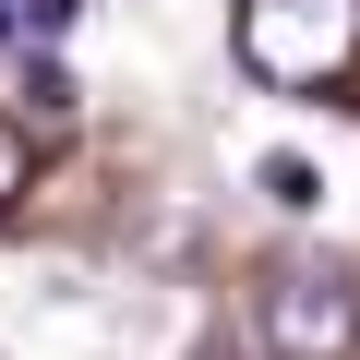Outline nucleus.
<instances>
[{
	"mask_svg": "<svg viewBox=\"0 0 360 360\" xmlns=\"http://www.w3.org/2000/svg\"><path fill=\"white\" fill-rule=\"evenodd\" d=\"M229 37H240V72H252V84L324 96V84L360 72V0H240Z\"/></svg>",
	"mask_w": 360,
	"mask_h": 360,
	"instance_id": "nucleus-1",
	"label": "nucleus"
},
{
	"mask_svg": "<svg viewBox=\"0 0 360 360\" xmlns=\"http://www.w3.org/2000/svg\"><path fill=\"white\" fill-rule=\"evenodd\" d=\"M252 324H264V360H360V288L336 264H288L252 288Z\"/></svg>",
	"mask_w": 360,
	"mask_h": 360,
	"instance_id": "nucleus-2",
	"label": "nucleus"
},
{
	"mask_svg": "<svg viewBox=\"0 0 360 360\" xmlns=\"http://www.w3.org/2000/svg\"><path fill=\"white\" fill-rule=\"evenodd\" d=\"M252 180H264V205H288V217H312V205H324V168H312V156H264Z\"/></svg>",
	"mask_w": 360,
	"mask_h": 360,
	"instance_id": "nucleus-3",
	"label": "nucleus"
},
{
	"mask_svg": "<svg viewBox=\"0 0 360 360\" xmlns=\"http://www.w3.org/2000/svg\"><path fill=\"white\" fill-rule=\"evenodd\" d=\"M25 108H37V120H72V72H60V60H25Z\"/></svg>",
	"mask_w": 360,
	"mask_h": 360,
	"instance_id": "nucleus-4",
	"label": "nucleus"
},
{
	"mask_svg": "<svg viewBox=\"0 0 360 360\" xmlns=\"http://www.w3.org/2000/svg\"><path fill=\"white\" fill-rule=\"evenodd\" d=\"M25 180H37V144H25L13 120H0V217H13V205H25Z\"/></svg>",
	"mask_w": 360,
	"mask_h": 360,
	"instance_id": "nucleus-5",
	"label": "nucleus"
},
{
	"mask_svg": "<svg viewBox=\"0 0 360 360\" xmlns=\"http://www.w3.org/2000/svg\"><path fill=\"white\" fill-rule=\"evenodd\" d=\"M193 360H240V348H193Z\"/></svg>",
	"mask_w": 360,
	"mask_h": 360,
	"instance_id": "nucleus-6",
	"label": "nucleus"
}]
</instances>
